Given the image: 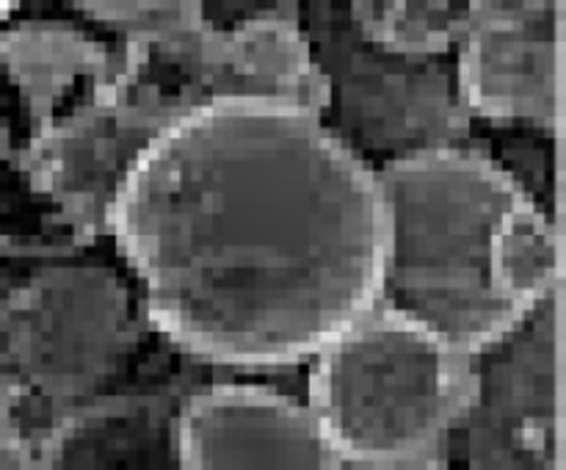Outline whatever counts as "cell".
Returning a JSON list of instances; mask_svg holds the SVG:
<instances>
[{"label":"cell","mask_w":566,"mask_h":470,"mask_svg":"<svg viewBox=\"0 0 566 470\" xmlns=\"http://www.w3.org/2000/svg\"><path fill=\"white\" fill-rule=\"evenodd\" d=\"M105 227L153 324L199 359L307 363L379 302L376 171L321 114L210 100L147 144Z\"/></svg>","instance_id":"cell-1"},{"label":"cell","mask_w":566,"mask_h":470,"mask_svg":"<svg viewBox=\"0 0 566 470\" xmlns=\"http://www.w3.org/2000/svg\"><path fill=\"white\" fill-rule=\"evenodd\" d=\"M385 213L379 302L457 357L501 346L531 315L492 276V238L525 197L512 171L464 147H426L376 171Z\"/></svg>","instance_id":"cell-2"},{"label":"cell","mask_w":566,"mask_h":470,"mask_svg":"<svg viewBox=\"0 0 566 470\" xmlns=\"http://www.w3.org/2000/svg\"><path fill=\"white\" fill-rule=\"evenodd\" d=\"M459 359L440 337L376 304L307 359V404L340 462L418 457L451 420Z\"/></svg>","instance_id":"cell-3"},{"label":"cell","mask_w":566,"mask_h":470,"mask_svg":"<svg viewBox=\"0 0 566 470\" xmlns=\"http://www.w3.org/2000/svg\"><path fill=\"white\" fill-rule=\"evenodd\" d=\"M310 409L271 387L221 382L175 409V470H340Z\"/></svg>","instance_id":"cell-4"},{"label":"cell","mask_w":566,"mask_h":470,"mask_svg":"<svg viewBox=\"0 0 566 470\" xmlns=\"http://www.w3.org/2000/svg\"><path fill=\"white\" fill-rule=\"evenodd\" d=\"M160 130L153 114L122 100L108 83L33 133L20 153V169L75 230L105 227L111 199Z\"/></svg>","instance_id":"cell-5"},{"label":"cell","mask_w":566,"mask_h":470,"mask_svg":"<svg viewBox=\"0 0 566 470\" xmlns=\"http://www.w3.org/2000/svg\"><path fill=\"white\" fill-rule=\"evenodd\" d=\"M127 341V299L105 269H55L33 285L14 326L20 374L39 390L92 387Z\"/></svg>","instance_id":"cell-6"},{"label":"cell","mask_w":566,"mask_h":470,"mask_svg":"<svg viewBox=\"0 0 566 470\" xmlns=\"http://www.w3.org/2000/svg\"><path fill=\"white\" fill-rule=\"evenodd\" d=\"M468 103L492 119L558 122V0H479L459 42Z\"/></svg>","instance_id":"cell-7"},{"label":"cell","mask_w":566,"mask_h":470,"mask_svg":"<svg viewBox=\"0 0 566 470\" xmlns=\"http://www.w3.org/2000/svg\"><path fill=\"white\" fill-rule=\"evenodd\" d=\"M0 64L20 92L33 136L70 111L77 88L94 94L108 86L119 55L72 22L28 20L0 33Z\"/></svg>","instance_id":"cell-8"},{"label":"cell","mask_w":566,"mask_h":470,"mask_svg":"<svg viewBox=\"0 0 566 470\" xmlns=\"http://www.w3.org/2000/svg\"><path fill=\"white\" fill-rule=\"evenodd\" d=\"M175 409L158 396L77 409L48 437L36 470H175Z\"/></svg>","instance_id":"cell-9"},{"label":"cell","mask_w":566,"mask_h":470,"mask_svg":"<svg viewBox=\"0 0 566 470\" xmlns=\"http://www.w3.org/2000/svg\"><path fill=\"white\" fill-rule=\"evenodd\" d=\"M492 276L497 291L523 313H534L558 293V280H562L558 224L528 194L497 224L492 238Z\"/></svg>","instance_id":"cell-10"},{"label":"cell","mask_w":566,"mask_h":470,"mask_svg":"<svg viewBox=\"0 0 566 470\" xmlns=\"http://www.w3.org/2000/svg\"><path fill=\"white\" fill-rule=\"evenodd\" d=\"M475 11L479 0H396L374 42L403 55L442 53L468 36Z\"/></svg>","instance_id":"cell-11"},{"label":"cell","mask_w":566,"mask_h":470,"mask_svg":"<svg viewBox=\"0 0 566 470\" xmlns=\"http://www.w3.org/2000/svg\"><path fill=\"white\" fill-rule=\"evenodd\" d=\"M97 20L122 25L130 33L202 17L205 0H72Z\"/></svg>","instance_id":"cell-12"},{"label":"cell","mask_w":566,"mask_h":470,"mask_svg":"<svg viewBox=\"0 0 566 470\" xmlns=\"http://www.w3.org/2000/svg\"><path fill=\"white\" fill-rule=\"evenodd\" d=\"M0 470H36V453L17 431L0 426Z\"/></svg>","instance_id":"cell-13"},{"label":"cell","mask_w":566,"mask_h":470,"mask_svg":"<svg viewBox=\"0 0 566 470\" xmlns=\"http://www.w3.org/2000/svg\"><path fill=\"white\" fill-rule=\"evenodd\" d=\"M392 6H396V0H352V17L363 28L365 36L376 39Z\"/></svg>","instance_id":"cell-14"},{"label":"cell","mask_w":566,"mask_h":470,"mask_svg":"<svg viewBox=\"0 0 566 470\" xmlns=\"http://www.w3.org/2000/svg\"><path fill=\"white\" fill-rule=\"evenodd\" d=\"M340 470H446L426 453L401 459H379V462H343Z\"/></svg>","instance_id":"cell-15"},{"label":"cell","mask_w":566,"mask_h":470,"mask_svg":"<svg viewBox=\"0 0 566 470\" xmlns=\"http://www.w3.org/2000/svg\"><path fill=\"white\" fill-rule=\"evenodd\" d=\"M14 6H17V0H0V17L9 14V11L14 9Z\"/></svg>","instance_id":"cell-16"}]
</instances>
